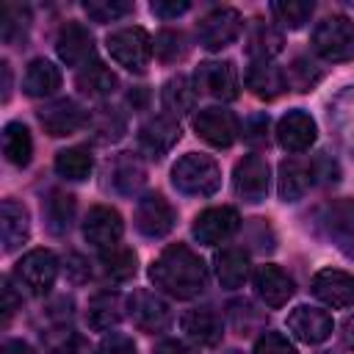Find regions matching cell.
<instances>
[{
    "label": "cell",
    "mask_w": 354,
    "mask_h": 354,
    "mask_svg": "<svg viewBox=\"0 0 354 354\" xmlns=\"http://www.w3.org/2000/svg\"><path fill=\"white\" fill-rule=\"evenodd\" d=\"M149 279L174 299H196L207 288V266L191 246L171 243L152 260Z\"/></svg>",
    "instance_id": "1"
},
{
    "label": "cell",
    "mask_w": 354,
    "mask_h": 354,
    "mask_svg": "<svg viewBox=\"0 0 354 354\" xmlns=\"http://www.w3.org/2000/svg\"><path fill=\"white\" fill-rule=\"evenodd\" d=\"M171 185L188 196H210L221 185V169L210 155L188 152L171 166Z\"/></svg>",
    "instance_id": "2"
},
{
    "label": "cell",
    "mask_w": 354,
    "mask_h": 354,
    "mask_svg": "<svg viewBox=\"0 0 354 354\" xmlns=\"http://www.w3.org/2000/svg\"><path fill=\"white\" fill-rule=\"evenodd\" d=\"M313 50L329 64L351 61L354 58V19H348L346 14H332L321 19L313 30Z\"/></svg>",
    "instance_id": "3"
},
{
    "label": "cell",
    "mask_w": 354,
    "mask_h": 354,
    "mask_svg": "<svg viewBox=\"0 0 354 354\" xmlns=\"http://www.w3.org/2000/svg\"><path fill=\"white\" fill-rule=\"evenodd\" d=\"M105 47L111 53V58L124 66L127 72H136L141 75L155 53L152 47V39L144 28H122V30H113L108 39H105Z\"/></svg>",
    "instance_id": "4"
},
{
    "label": "cell",
    "mask_w": 354,
    "mask_h": 354,
    "mask_svg": "<svg viewBox=\"0 0 354 354\" xmlns=\"http://www.w3.org/2000/svg\"><path fill=\"white\" fill-rule=\"evenodd\" d=\"M14 279L33 296H44L58 279V257L50 249H30L17 260Z\"/></svg>",
    "instance_id": "5"
},
{
    "label": "cell",
    "mask_w": 354,
    "mask_h": 354,
    "mask_svg": "<svg viewBox=\"0 0 354 354\" xmlns=\"http://www.w3.org/2000/svg\"><path fill=\"white\" fill-rule=\"evenodd\" d=\"M243 33V17L235 8H213L196 22V39L205 50H224Z\"/></svg>",
    "instance_id": "6"
},
{
    "label": "cell",
    "mask_w": 354,
    "mask_h": 354,
    "mask_svg": "<svg viewBox=\"0 0 354 354\" xmlns=\"http://www.w3.org/2000/svg\"><path fill=\"white\" fill-rule=\"evenodd\" d=\"M194 130L202 141H207L210 147L216 149H227L238 141L241 136V122L232 111L227 108H218V105H210V108H202L196 116H194Z\"/></svg>",
    "instance_id": "7"
},
{
    "label": "cell",
    "mask_w": 354,
    "mask_h": 354,
    "mask_svg": "<svg viewBox=\"0 0 354 354\" xmlns=\"http://www.w3.org/2000/svg\"><path fill=\"white\" fill-rule=\"evenodd\" d=\"M194 86L199 94H207L221 102H232L238 97V69L232 61H202L194 72Z\"/></svg>",
    "instance_id": "8"
},
{
    "label": "cell",
    "mask_w": 354,
    "mask_h": 354,
    "mask_svg": "<svg viewBox=\"0 0 354 354\" xmlns=\"http://www.w3.org/2000/svg\"><path fill=\"white\" fill-rule=\"evenodd\" d=\"M127 315L141 332H149V335L166 332L171 326V307L147 288L133 290V296L127 299Z\"/></svg>",
    "instance_id": "9"
},
{
    "label": "cell",
    "mask_w": 354,
    "mask_h": 354,
    "mask_svg": "<svg viewBox=\"0 0 354 354\" xmlns=\"http://www.w3.org/2000/svg\"><path fill=\"white\" fill-rule=\"evenodd\" d=\"M133 221H136V230L147 238H163L174 230V221H177V213L174 207L169 205V199L163 194H144L136 205V213H133Z\"/></svg>",
    "instance_id": "10"
},
{
    "label": "cell",
    "mask_w": 354,
    "mask_h": 354,
    "mask_svg": "<svg viewBox=\"0 0 354 354\" xmlns=\"http://www.w3.org/2000/svg\"><path fill=\"white\" fill-rule=\"evenodd\" d=\"M241 227V216L235 207L230 205H218V207H207L202 210L196 218H194V238L202 243V246H216L227 238H232Z\"/></svg>",
    "instance_id": "11"
},
{
    "label": "cell",
    "mask_w": 354,
    "mask_h": 354,
    "mask_svg": "<svg viewBox=\"0 0 354 354\" xmlns=\"http://www.w3.org/2000/svg\"><path fill=\"white\" fill-rule=\"evenodd\" d=\"M39 122H41L44 133L61 138V136H72V133L83 130V127L91 122V113H88L80 102L64 97V100H55V102L44 105V108L39 111Z\"/></svg>",
    "instance_id": "12"
},
{
    "label": "cell",
    "mask_w": 354,
    "mask_h": 354,
    "mask_svg": "<svg viewBox=\"0 0 354 354\" xmlns=\"http://www.w3.org/2000/svg\"><path fill=\"white\" fill-rule=\"evenodd\" d=\"M321 227L326 238L354 260V199H335L321 210Z\"/></svg>",
    "instance_id": "13"
},
{
    "label": "cell",
    "mask_w": 354,
    "mask_h": 354,
    "mask_svg": "<svg viewBox=\"0 0 354 354\" xmlns=\"http://www.w3.org/2000/svg\"><path fill=\"white\" fill-rule=\"evenodd\" d=\"M268 163L266 158L260 155H243L238 163H235V171H232V185H235V194L243 199V202H263L266 194H268Z\"/></svg>",
    "instance_id": "14"
},
{
    "label": "cell",
    "mask_w": 354,
    "mask_h": 354,
    "mask_svg": "<svg viewBox=\"0 0 354 354\" xmlns=\"http://www.w3.org/2000/svg\"><path fill=\"white\" fill-rule=\"evenodd\" d=\"M122 232H124V221H122L119 210L111 205H94L83 218V238L91 246H97L100 252L116 246Z\"/></svg>",
    "instance_id": "15"
},
{
    "label": "cell",
    "mask_w": 354,
    "mask_h": 354,
    "mask_svg": "<svg viewBox=\"0 0 354 354\" xmlns=\"http://www.w3.org/2000/svg\"><path fill=\"white\" fill-rule=\"evenodd\" d=\"M177 141H180V124L166 113L138 127V152H144L152 160H160L163 155H169Z\"/></svg>",
    "instance_id": "16"
},
{
    "label": "cell",
    "mask_w": 354,
    "mask_h": 354,
    "mask_svg": "<svg viewBox=\"0 0 354 354\" xmlns=\"http://www.w3.org/2000/svg\"><path fill=\"white\" fill-rule=\"evenodd\" d=\"M288 329L296 340L307 343V346H318L324 343L332 329H335V321L326 310H318V307H310V304H299L290 315H288Z\"/></svg>",
    "instance_id": "17"
},
{
    "label": "cell",
    "mask_w": 354,
    "mask_h": 354,
    "mask_svg": "<svg viewBox=\"0 0 354 354\" xmlns=\"http://www.w3.org/2000/svg\"><path fill=\"white\" fill-rule=\"evenodd\" d=\"M315 119L296 108V111H288L279 122H277V141L285 152H307L313 144H315Z\"/></svg>",
    "instance_id": "18"
},
{
    "label": "cell",
    "mask_w": 354,
    "mask_h": 354,
    "mask_svg": "<svg viewBox=\"0 0 354 354\" xmlns=\"http://www.w3.org/2000/svg\"><path fill=\"white\" fill-rule=\"evenodd\" d=\"M55 53L58 58L66 64V66H86L88 61H94V36L88 33L86 25L80 22H66L61 25L58 30V39H55Z\"/></svg>",
    "instance_id": "19"
},
{
    "label": "cell",
    "mask_w": 354,
    "mask_h": 354,
    "mask_svg": "<svg viewBox=\"0 0 354 354\" xmlns=\"http://www.w3.org/2000/svg\"><path fill=\"white\" fill-rule=\"evenodd\" d=\"M252 282H254V293L260 296V301H263L266 307H271V310L285 307V304H288V299H290V296H293V290H296L293 279H290L279 266H274V263L257 266V271H254Z\"/></svg>",
    "instance_id": "20"
},
{
    "label": "cell",
    "mask_w": 354,
    "mask_h": 354,
    "mask_svg": "<svg viewBox=\"0 0 354 354\" xmlns=\"http://www.w3.org/2000/svg\"><path fill=\"white\" fill-rule=\"evenodd\" d=\"M180 326L196 346H218L224 337V318L216 313V307H191L183 313Z\"/></svg>",
    "instance_id": "21"
},
{
    "label": "cell",
    "mask_w": 354,
    "mask_h": 354,
    "mask_svg": "<svg viewBox=\"0 0 354 354\" xmlns=\"http://www.w3.org/2000/svg\"><path fill=\"white\" fill-rule=\"evenodd\" d=\"M313 293L326 307H351L354 304V277L340 268H321L313 277Z\"/></svg>",
    "instance_id": "22"
},
{
    "label": "cell",
    "mask_w": 354,
    "mask_h": 354,
    "mask_svg": "<svg viewBox=\"0 0 354 354\" xmlns=\"http://www.w3.org/2000/svg\"><path fill=\"white\" fill-rule=\"evenodd\" d=\"M108 177H111V185L116 194L136 196L147 183V166L136 152H119L108 163Z\"/></svg>",
    "instance_id": "23"
},
{
    "label": "cell",
    "mask_w": 354,
    "mask_h": 354,
    "mask_svg": "<svg viewBox=\"0 0 354 354\" xmlns=\"http://www.w3.org/2000/svg\"><path fill=\"white\" fill-rule=\"evenodd\" d=\"M313 185H315L313 160L285 158V160L279 163V196H282V202H296V199H301Z\"/></svg>",
    "instance_id": "24"
},
{
    "label": "cell",
    "mask_w": 354,
    "mask_h": 354,
    "mask_svg": "<svg viewBox=\"0 0 354 354\" xmlns=\"http://www.w3.org/2000/svg\"><path fill=\"white\" fill-rule=\"evenodd\" d=\"M243 83L260 100H277L288 88L285 72L279 66H274L271 61H252L246 75H243Z\"/></svg>",
    "instance_id": "25"
},
{
    "label": "cell",
    "mask_w": 354,
    "mask_h": 354,
    "mask_svg": "<svg viewBox=\"0 0 354 354\" xmlns=\"http://www.w3.org/2000/svg\"><path fill=\"white\" fill-rule=\"evenodd\" d=\"M0 232H3V249L14 252L22 246L30 235V216L28 207L17 199H3L0 205Z\"/></svg>",
    "instance_id": "26"
},
{
    "label": "cell",
    "mask_w": 354,
    "mask_h": 354,
    "mask_svg": "<svg viewBox=\"0 0 354 354\" xmlns=\"http://www.w3.org/2000/svg\"><path fill=\"white\" fill-rule=\"evenodd\" d=\"M124 315V301L116 290H100L91 296L88 310H86V324L94 332H108L113 329Z\"/></svg>",
    "instance_id": "27"
},
{
    "label": "cell",
    "mask_w": 354,
    "mask_h": 354,
    "mask_svg": "<svg viewBox=\"0 0 354 354\" xmlns=\"http://www.w3.org/2000/svg\"><path fill=\"white\" fill-rule=\"evenodd\" d=\"M196 97H199L196 86H194V80L185 77V75L169 77V80L163 83V88H160V102H163V108H166V116H171V119H180V116L191 113L194 105H196Z\"/></svg>",
    "instance_id": "28"
},
{
    "label": "cell",
    "mask_w": 354,
    "mask_h": 354,
    "mask_svg": "<svg viewBox=\"0 0 354 354\" xmlns=\"http://www.w3.org/2000/svg\"><path fill=\"white\" fill-rule=\"evenodd\" d=\"M61 88V69L47 58H33L22 75V91L28 97H50Z\"/></svg>",
    "instance_id": "29"
},
{
    "label": "cell",
    "mask_w": 354,
    "mask_h": 354,
    "mask_svg": "<svg viewBox=\"0 0 354 354\" xmlns=\"http://www.w3.org/2000/svg\"><path fill=\"white\" fill-rule=\"evenodd\" d=\"M77 88L86 94V97H91V100H105V97H111L113 91H116V86H119V77L113 75V69L108 66V64H102V61H88L80 72H77Z\"/></svg>",
    "instance_id": "30"
},
{
    "label": "cell",
    "mask_w": 354,
    "mask_h": 354,
    "mask_svg": "<svg viewBox=\"0 0 354 354\" xmlns=\"http://www.w3.org/2000/svg\"><path fill=\"white\" fill-rule=\"evenodd\" d=\"M246 53L254 61H271L277 53H282V33L263 19H254L246 33Z\"/></svg>",
    "instance_id": "31"
},
{
    "label": "cell",
    "mask_w": 354,
    "mask_h": 354,
    "mask_svg": "<svg viewBox=\"0 0 354 354\" xmlns=\"http://www.w3.org/2000/svg\"><path fill=\"white\" fill-rule=\"evenodd\" d=\"M216 279L227 290L241 288L249 279V254L243 249H221L216 254Z\"/></svg>",
    "instance_id": "32"
},
{
    "label": "cell",
    "mask_w": 354,
    "mask_h": 354,
    "mask_svg": "<svg viewBox=\"0 0 354 354\" xmlns=\"http://www.w3.org/2000/svg\"><path fill=\"white\" fill-rule=\"evenodd\" d=\"M3 155L14 166H28L33 158V138L22 122H8L3 127Z\"/></svg>",
    "instance_id": "33"
},
{
    "label": "cell",
    "mask_w": 354,
    "mask_h": 354,
    "mask_svg": "<svg viewBox=\"0 0 354 354\" xmlns=\"http://www.w3.org/2000/svg\"><path fill=\"white\" fill-rule=\"evenodd\" d=\"M72 218H75V196L66 194V191H50V196L44 199V221H47V230L53 235H64L69 227H72Z\"/></svg>",
    "instance_id": "34"
},
{
    "label": "cell",
    "mask_w": 354,
    "mask_h": 354,
    "mask_svg": "<svg viewBox=\"0 0 354 354\" xmlns=\"http://www.w3.org/2000/svg\"><path fill=\"white\" fill-rule=\"evenodd\" d=\"M100 266H102V271H105L111 279L127 282V279L136 277V271H138V254H136L130 246L116 243V246L100 252Z\"/></svg>",
    "instance_id": "35"
},
{
    "label": "cell",
    "mask_w": 354,
    "mask_h": 354,
    "mask_svg": "<svg viewBox=\"0 0 354 354\" xmlns=\"http://www.w3.org/2000/svg\"><path fill=\"white\" fill-rule=\"evenodd\" d=\"M329 119L340 136V141L354 152V86L343 88L332 105H329Z\"/></svg>",
    "instance_id": "36"
},
{
    "label": "cell",
    "mask_w": 354,
    "mask_h": 354,
    "mask_svg": "<svg viewBox=\"0 0 354 354\" xmlns=\"http://www.w3.org/2000/svg\"><path fill=\"white\" fill-rule=\"evenodd\" d=\"M94 169V158L86 147H66L55 155V171L58 177L64 180H72V183H80L91 174Z\"/></svg>",
    "instance_id": "37"
},
{
    "label": "cell",
    "mask_w": 354,
    "mask_h": 354,
    "mask_svg": "<svg viewBox=\"0 0 354 354\" xmlns=\"http://www.w3.org/2000/svg\"><path fill=\"white\" fill-rule=\"evenodd\" d=\"M41 346H44V354H86L83 335L64 324L41 332Z\"/></svg>",
    "instance_id": "38"
},
{
    "label": "cell",
    "mask_w": 354,
    "mask_h": 354,
    "mask_svg": "<svg viewBox=\"0 0 354 354\" xmlns=\"http://www.w3.org/2000/svg\"><path fill=\"white\" fill-rule=\"evenodd\" d=\"M28 30H30V11L22 8V6H14V3L3 6V11H0V36H3V41L6 44L25 41Z\"/></svg>",
    "instance_id": "39"
},
{
    "label": "cell",
    "mask_w": 354,
    "mask_h": 354,
    "mask_svg": "<svg viewBox=\"0 0 354 354\" xmlns=\"http://www.w3.org/2000/svg\"><path fill=\"white\" fill-rule=\"evenodd\" d=\"M313 11H315L313 0H277V3H271V14L277 17V22L282 28H290V30L310 22Z\"/></svg>",
    "instance_id": "40"
},
{
    "label": "cell",
    "mask_w": 354,
    "mask_h": 354,
    "mask_svg": "<svg viewBox=\"0 0 354 354\" xmlns=\"http://www.w3.org/2000/svg\"><path fill=\"white\" fill-rule=\"evenodd\" d=\"M152 47H155L158 61H163V64H177L188 55V39L183 30H174V28H163L152 39Z\"/></svg>",
    "instance_id": "41"
},
{
    "label": "cell",
    "mask_w": 354,
    "mask_h": 354,
    "mask_svg": "<svg viewBox=\"0 0 354 354\" xmlns=\"http://www.w3.org/2000/svg\"><path fill=\"white\" fill-rule=\"evenodd\" d=\"M91 130H94V138L102 141V144H111V141H119L124 136V116L116 111V108H100L94 116H91Z\"/></svg>",
    "instance_id": "42"
},
{
    "label": "cell",
    "mask_w": 354,
    "mask_h": 354,
    "mask_svg": "<svg viewBox=\"0 0 354 354\" xmlns=\"http://www.w3.org/2000/svg\"><path fill=\"white\" fill-rule=\"evenodd\" d=\"M321 77H324V72H321L318 64H313L310 58H293L290 66L285 69V80H288V86L296 88V91H310Z\"/></svg>",
    "instance_id": "43"
},
{
    "label": "cell",
    "mask_w": 354,
    "mask_h": 354,
    "mask_svg": "<svg viewBox=\"0 0 354 354\" xmlns=\"http://www.w3.org/2000/svg\"><path fill=\"white\" fill-rule=\"evenodd\" d=\"M230 324L235 326L238 335H252V332L266 326V315L260 310H254L252 301H232L230 304Z\"/></svg>",
    "instance_id": "44"
},
{
    "label": "cell",
    "mask_w": 354,
    "mask_h": 354,
    "mask_svg": "<svg viewBox=\"0 0 354 354\" xmlns=\"http://www.w3.org/2000/svg\"><path fill=\"white\" fill-rule=\"evenodd\" d=\"M83 8L94 22H116L133 14V3H124V0H86Z\"/></svg>",
    "instance_id": "45"
},
{
    "label": "cell",
    "mask_w": 354,
    "mask_h": 354,
    "mask_svg": "<svg viewBox=\"0 0 354 354\" xmlns=\"http://www.w3.org/2000/svg\"><path fill=\"white\" fill-rule=\"evenodd\" d=\"M254 354H299V351H296V346H293L282 332L266 329V332L254 340Z\"/></svg>",
    "instance_id": "46"
},
{
    "label": "cell",
    "mask_w": 354,
    "mask_h": 354,
    "mask_svg": "<svg viewBox=\"0 0 354 354\" xmlns=\"http://www.w3.org/2000/svg\"><path fill=\"white\" fill-rule=\"evenodd\" d=\"M243 138L249 141V144H254V147H263V144H268V116L266 113H254V116H249L246 122H243Z\"/></svg>",
    "instance_id": "47"
},
{
    "label": "cell",
    "mask_w": 354,
    "mask_h": 354,
    "mask_svg": "<svg viewBox=\"0 0 354 354\" xmlns=\"http://www.w3.org/2000/svg\"><path fill=\"white\" fill-rule=\"evenodd\" d=\"M97 354H136V346H133V340H130L127 335L111 332V335H105V337L100 340Z\"/></svg>",
    "instance_id": "48"
},
{
    "label": "cell",
    "mask_w": 354,
    "mask_h": 354,
    "mask_svg": "<svg viewBox=\"0 0 354 354\" xmlns=\"http://www.w3.org/2000/svg\"><path fill=\"white\" fill-rule=\"evenodd\" d=\"M313 171H315V183H324V185L337 183V177H340V166H337L326 152H321V155L313 160Z\"/></svg>",
    "instance_id": "49"
},
{
    "label": "cell",
    "mask_w": 354,
    "mask_h": 354,
    "mask_svg": "<svg viewBox=\"0 0 354 354\" xmlns=\"http://www.w3.org/2000/svg\"><path fill=\"white\" fill-rule=\"evenodd\" d=\"M188 8H191L188 0H155V3L149 6V11H152L155 17H160V19H177V17L185 14Z\"/></svg>",
    "instance_id": "50"
},
{
    "label": "cell",
    "mask_w": 354,
    "mask_h": 354,
    "mask_svg": "<svg viewBox=\"0 0 354 354\" xmlns=\"http://www.w3.org/2000/svg\"><path fill=\"white\" fill-rule=\"evenodd\" d=\"M19 307H22V296H17V290H14V285H11V277H6V279H3V321L8 324L11 315H14Z\"/></svg>",
    "instance_id": "51"
},
{
    "label": "cell",
    "mask_w": 354,
    "mask_h": 354,
    "mask_svg": "<svg viewBox=\"0 0 354 354\" xmlns=\"http://www.w3.org/2000/svg\"><path fill=\"white\" fill-rule=\"evenodd\" d=\"M152 354H196V348H194V346H188L185 340L166 337V340H160V343L155 346V351H152Z\"/></svg>",
    "instance_id": "52"
},
{
    "label": "cell",
    "mask_w": 354,
    "mask_h": 354,
    "mask_svg": "<svg viewBox=\"0 0 354 354\" xmlns=\"http://www.w3.org/2000/svg\"><path fill=\"white\" fill-rule=\"evenodd\" d=\"M3 354H36L25 340H6L3 343Z\"/></svg>",
    "instance_id": "53"
},
{
    "label": "cell",
    "mask_w": 354,
    "mask_h": 354,
    "mask_svg": "<svg viewBox=\"0 0 354 354\" xmlns=\"http://www.w3.org/2000/svg\"><path fill=\"white\" fill-rule=\"evenodd\" d=\"M127 102L133 105V111L144 108V102H147V88H144V86H136V88L127 94Z\"/></svg>",
    "instance_id": "54"
},
{
    "label": "cell",
    "mask_w": 354,
    "mask_h": 354,
    "mask_svg": "<svg viewBox=\"0 0 354 354\" xmlns=\"http://www.w3.org/2000/svg\"><path fill=\"white\" fill-rule=\"evenodd\" d=\"M0 72H3V102H6L8 94H11V66L3 61V64H0Z\"/></svg>",
    "instance_id": "55"
},
{
    "label": "cell",
    "mask_w": 354,
    "mask_h": 354,
    "mask_svg": "<svg viewBox=\"0 0 354 354\" xmlns=\"http://www.w3.org/2000/svg\"><path fill=\"white\" fill-rule=\"evenodd\" d=\"M343 340H346V346L354 351V318H348V321L343 324Z\"/></svg>",
    "instance_id": "56"
}]
</instances>
